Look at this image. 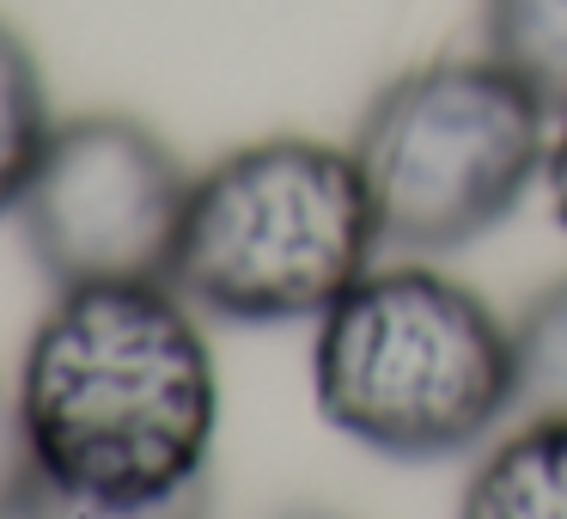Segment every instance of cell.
Returning a JSON list of instances; mask_svg holds the SVG:
<instances>
[{
  "instance_id": "6da1fadb",
  "label": "cell",
  "mask_w": 567,
  "mask_h": 519,
  "mask_svg": "<svg viewBox=\"0 0 567 519\" xmlns=\"http://www.w3.org/2000/svg\"><path fill=\"white\" fill-rule=\"evenodd\" d=\"M38 477L111 507L196 489L220 428V373L172 282L62 287L19 367Z\"/></svg>"
},
{
  "instance_id": "7a4b0ae2",
  "label": "cell",
  "mask_w": 567,
  "mask_h": 519,
  "mask_svg": "<svg viewBox=\"0 0 567 519\" xmlns=\"http://www.w3.org/2000/svg\"><path fill=\"white\" fill-rule=\"evenodd\" d=\"M318 416L391 465H445L518 409L513 324L427 263L367 269L311 336Z\"/></svg>"
},
{
  "instance_id": "3957f363",
  "label": "cell",
  "mask_w": 567,
  "mask_h": 519,
  "mask_svg": "<svg viewBox=\"0 0 567 519\" xmlns=\"http://www.w3.org/2000/svg\"><path fill=\"white\" fill-rule=\"evenodd\" d=\"M384 245L354 147L269 135L196 172L172 287L220 324H318Z\"/></svg>"
},
{
  "instance_id": "277c9868",
  "label": "cell",
  "mask_w": 567,
  "mask_h": 519,
  "mask_svg": "<svg viewBox=\"0 0 567 519\" xmlns=\"http://www.w3.org/2000/svg\"><path fill=\"white\" fill-rule=\"evenodd\" d=\"M555 116L488 55H440L372 92L354 129L384 245L464 251L513 221L549 160Z\"/></svg>"
},
{
  "instance_id": "5b68a950",
  "label": "cell",
  "mask_w": 567,
  "mask_h": 519,
  "mask_svg": "<svg viewBox=\"0 0 567 519\" xmlns=\"http://www.w3.org/2000/svg\"><path fill=\"white\" fill-rule=\"evenodd\" d=\"M189 184L196 172H184L141 116L92 111L50 129L13 221L55 294L92 282H172Z\"/></svg>"
},
{
  "instance_id": "8992f818",
  "label": "cell",
  "mask_w": 567,
  "mask_h": 519,
  "mask_svg": "<svg viewBox=\"0 0 567 519\" xmlns=\"http://www.w3.org/2000/svg\"><path fill=\"white\" fill-rule=\"evenodd\" d=\"M457 519H567V416H530L482 452Z\"/></svg>"
},
{
  "instance_id": "52a82bcc",
  "label": "cell",
  "mask_w": 567,
  "mask_h": 519,
  "mask_svg": "<svg viewBox=\"0 0 567 519\" xmlns=\"http://www.w3.org/2000/svg\"><path fill=\"white\" fill-rule=\"evenodd\" d=\"M482 55L567 116V0H482Z\"/></svg>"
},
{
  "instance_id": "ba28073f",
  "label": "cell",
  "mask_w": 567,
  "mask_h": 519,
  "mask_svg": "<svg viewBox=\"0 0 567 519\" xmlns=\"http://www.w3.org/2000/svg\"><path fill=\"white\" fill-rule=\"evenodd\" d=\"M50 92L31 43L0 19V214H13L25 177L38 172L43 141H50Z\"/></svg>"
},
{
  "instance_id": "9c48e42d",
  "label": "cell",
  "mask_w": 567,
  "mask_h": 519,
  "mask_svg": "<svg viewBox=\"0 0 567 519\" xmlns=\"http://www.w3.org/2000/svg\"><path fill=\"white\" fill-rule=\"evenodd\" d=\"M518 343V409L525 416H567V275L549 282L513 318Z\"/></svg>"
},
{
  "instance_id": "30bf717a",
  "label": "cell",
  "mask_w": 567,
  "mask_h": 519,
  "mask_svg": "<svg viewBox=\"0 0 567 519\" xmlns=\"http://www.w3.org/2000/svg\"><path fill=\"white\" fill-rule=\"evenodd\" d=\"M214 507V482L202 477L196 489L172 495V501H153V507H111V501H86V495H68L55 489L50 477H31L25 501H19V519H208Z\"/></svg>"
},
{
  "instance_id": "8fae6325",
  "label": "cell",
  "mask_w": 567,
  "mask_h": 519,
  "mask_svg": "<svg viewBox=\"0 0 567 519\" xmlns=\"http://www.w3.org/2000/svg\"><path fill=\"white\" fill-rule=\"evenodd\" d=\"M31 477H38V458H31L25 421H19V391H0V519H19Z\"/></svg>"
},
{
  "instance_id": "7c38bea8",
  "label": "cell",
  "mask_w": 567,
  "mask_h": 519,
  "mask_svg": "<svg viewBox=\"0 0 567 519\" xmlns=\"http://www.w3.org/2000/svg\"><path fill=\"white\" fill-rule=\"evenodd\" d=\"M543 184H549V214H555V226L567 233V116H555L549 160H543Z\"/></svg>"
},
{
  "instance_id": "4fadbf2b",
  "label": "cell",
  "mask_w": 567,
  "mask_h": 519,
  "mask_svg": "<svg viewBox=\"0 0 567 519\" xmlns=\"http://www.w3.org/2000/svg\"><path fill=\"white\" fill-rule=\"evenodd\" d=\"M287 519H336V513H287Z\"/></svg>"
}]
</instances>
